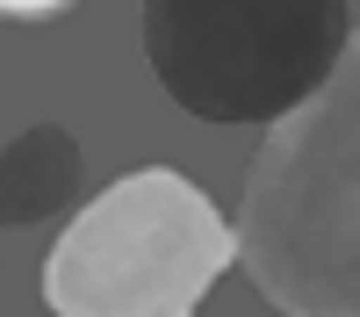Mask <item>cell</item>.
Instances as JSON below:
<instances>
[{"instance_id": "277c9868", "label": "cell", "mask_w": 360, "mask_h": 317, "mask_svg": "<svg viewBox=\"0 0 360 317\" xmlns=\"http://www.w3.org/2000/svg\"><path fill=\"white\" fill-rule=\"evenodd\" d=\"M86 181V152L65 123H29L8 152H0V224H44L58 209H72V195Z\"/></svg>"}, {"instance_id": "6da1fadb", "label": "cell", "mask_w": 360, "mask_h": 317, "mask_svg": "<svg viewBox=\"0 0 360 317\" xmlns=\"http://www.w3.org/2000/svg\"><path fill=\"white\" fill-rule=\"evenodd\" d=\"M238 267L281 317H360V29L317 94L266 123L238 202Z\"/></svg>"}, {"instance_id": "5b68a950", "label": "cell", "mask_w": 360, "mask_h": 317, "mask_svg": "<svg viewBox=\"0 0 360 317\" xmlns=\"http://www.w3.org/2000/svg\"><path fill=\"white\" fill-rule=\"evenodd\" d=\"M58 8H72V0H0V15H15V22H44Z\"/></svg>"}, {"instance_id": "7a4b0ae2", "label": "cell", "mask_w": 360, "mask_h": 317, "mask_svg": "<svg viewBox=\"0 0 360 317\" xmlns=\"http://www.w3.org/2000/svg\"><path fill=\"white\" fill-rule=\"evenodd\" d=\"M238 259V231L188 173L137 166L58 231L44 259L51 317H195Z\"/></svg>"}, {"instance_id": "3957f363", "label": "cell", "mask_w": 360, "mask_h": 317, "mask_svg": "<svg viewBox=\"0 0 360 317\" xmlns=\"http://www.w3.org/2000/svg\"><path fill=\"white\" fill-rule=\"evenodd\" d=\"M353 37L346 0H144V58L202 123H281Z\"/></svg>"}]
</instances>
